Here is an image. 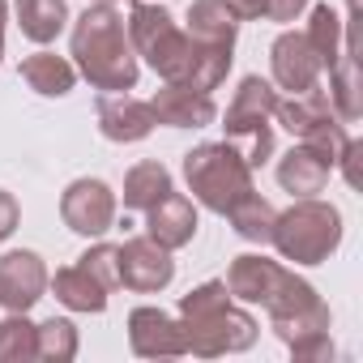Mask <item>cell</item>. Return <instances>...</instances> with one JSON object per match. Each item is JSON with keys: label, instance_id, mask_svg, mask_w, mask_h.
<instances>
[{"label": "cell", "instance_id": "cell-1", "mask_svg": "<svg viewBox=\"0 0 363 363\" xmlns=\"http://www.w3.org/2000/svg\"><path fill=\"white\" fill-rule=\"evenodd\" d=\"M179 333H184V350L197 359H218V354H240L252 350L261 337V325L248 308H240L227 291L223 278H210L179 295Z\"/></svg>", "mask_w": 363, "mask_h": 363}, {"label": "cell", "instance_id": "cell-2", "mask_svg": "<svg viewBox=\"0 0 363 363\" xmlns=\"http://www.w3.org/2000/svg\"><path fill=\"white\" fill-rule=\"evenodd\" d=\"M69 56H73V69L103 94L133 90L141 77L137 52L128 43V26L116 13V5H86V13L73 22Z\"/></svg>", "mask_w": 363, "mask_h": 363}, {"label": "cell", "instance_id": "cell-3", "mask_svg": "<svg viewBox=\"0 0 363 363\" xmlns=\"http://www.w3.org/2000/svg\"><path fill=\"white\" fill-rule=\"evenodd\" d=\"M269 244L291 265H320L342 244V210L320 197H295V206L274 218Z\"/></svg>", "mask_w": 363, "mask_h": 363}, {"label": "cell", "instance_id": "cell-4", "mask_svg": "<svg viewBox=\"0 0 363 363\" xmlns=\"http://www.w3.org/2000/svg\"><path fill=\"white\" fill-rule=\"evenodd\" d=\"M184 184H189L197 206H206L210 214H223V218L244 193L257 189L252 167L227 141H201L184 154Z\"/></svg>", "mask_w": 363, "mask_h": 363}, {"label": "cell", "instance_id": "cell-5", "mask_svg": "<svg viewBox=\"0 0 363 363\" xmlns=\"http://www.w3.org/2000/svg\"><path fill=\"white\" fill-rule=\"evenodd\" d=\"M128 43L133 52L162 77V82H184L193 60V39L179 30V22L154 5V0H133L128 5Z\"/></svg>", "mask_w": 363, "mask_h": 363}, {"label": "cell", "instance_id": "cell-6", "mask_svg": "<svg viewBox=\"0 0 363 363\" xmlns=\"http://www.w3.org/2000/svg\"><path fill=\"white\" fill-rule=\"evenodd\" d=\"M265 316H269V329L291 346L299 337H312V333H325L329 329V303L316 295L312 282H303L295 269L286 274V282L274 291V299L265 303Z\"/></svg>", "mask_w": 363, "mask_h": 363}, {"label": "cell", "instance_id": "cell-7", "mask_svg": "<svg viewBox=\"0 0 363 363\" xmlns=\"http://www.w3.org/2000/svg\"><path fill=\"white\" fill-rule=\"evenodd\" d=\"M60 218L73 235H86V240H99L116 227V193L111 184H103V179H73V184L65 189L60 197Z\"/></svg>", "mask_w": 363, "mask_h": 363}, {"label": "cell", "instance_id": "cell-8", "mask_svg": "<svg viewBox=\"0 0 363 363\" xmlns=\"http://www.w3.org/2000/svg\"><path fill=\"white\" fill-rule=\"evenodd\" d=\"M48 265L39 252L30 248H13L0 257V320H5L9 312H30L43 291H48Z\"/></svg>", "mask_w": 363, "mask_h": 363}, {"label": "cell", "instance_id": "cell-9", "mask_svg": "<svg viewBox=\"0 0 363 363\" xmlns=\"http://www.w3.org/2000/svg\"><path fill=\"white\" fill-rule=\"evenodd\" d=\"M175 278V261L150 235H133L120 244V286L137 295H158Z\"/></svg>", "mask_w": 363, "mask_h": 363}, {"label": "cell", "instance_id": "cell-10", "mask_svg": "<svg viewBox=\"0 0 363 363\" xmlns=\"http://www.w3.org/2000/svg\"><path fill=\"white\" fill-rule=\"evenodd\" d=\"M128 346L137 359H179L184 350V333H179V320L154 303H141L128 312Z\"/></svg>", "mask_w": 363, "mask_h": 363}, {"label": "cell", "instance_id": "cell-11", "mask_svg": "<svg viewBox=\"0 0 363 363\" xmlns=\"http://www.w3.org/2000/svg\"><path fill=\"white\" fill-rule=\"evenodd\" d=\"M269 73H274V86L286 90V94H299V90H312L320 82V60L308 43L303 30H282L269 48Z\"/></svg>", "mask_w": 363, "mask_h": 363}, {"label": "cell", "instance_id": "cell-12", "mask_svg": "<svg viewBox=\"0 0 363 363\" xmlns=\"http://www.w3.org/2000/svg\"><path fill=\"white\" fill-rule=\"evenodd\" d=\"M99 133L107 137V141H116V145H133V141H145L150 133H154V107L145 103V99H137V94H128V90H120V94H99Z\"/></svg>", "mask_w": 363, "mask_h": 363}, {"label": "cell", "instance_id": "cell-13", "mask_svg": "<svg viewBox=\"0 0 363 363\" xmlns=\"http://www.w3.org/2000/svg\"><path fill=\"white\" fill-rule=\"evenodd\" d=\"M286 265H278V261H269L265 252H244V257H235L231 261V269H227V291H231V299L235 303H257V308H265L269 299H274V291L286 282Z\"/></svg>", "mask_w": 363, "mask_h": 363}, {"label": "cell", "instance_id": "cell-14", "mask_svg": "<svg viewBox=\"0 0 363 363\" xmlns=\"http://www.w3.org/2000/svg\"><path fill=\"white\" fill-rule=\"evenodd\" d=\"M150 107H154V120L167 128H210L218 120L214 94L193 90V86H175V82H162V90L150 99Z\"/></svg>", "mask_w": 363, "mask_h": 363}, {"label": "cell", "instance_id": "cell-15", "mask_svg": "<svg viewBox=\"0 0 363 363\" xmlns=\"http://www.w3.org/2000/svg\"><path fill=\"white\" fill-rule=\"evenodd\" d=\"M145 235H150L158 248H167V252L189 248V244L197 240V206H193L184 193L171 189L162 201H154V206L145 210Z\"/></svg>", "mask_w": 363, "mask_h": 363}, {"label": "cell", "instance_id": "cell-16", "mask_svg": "<svg viewBox=\"0 0 363 363\" xmlns=\"http://www.w3.org/2000/svg\"><path fill=\"white\" fill-rule=\"evenodd\" d=\"M329 175H333V158L308 141L291 145L282 158H278V184L282 193L291 197H320L325 184H329Z\"/></svg>", "mask_w": 363, "mask_h": 363}, {"label": "cell", "instance_id": "cell-17", "mask_svg": "<svg viewBox=\"0 0 363 363\" xmlns=\"http://www.w3.org/2000/svg\"><path fill=\"white\" fill-rule=\"evenodd\" d=\"M274 116H248V111H227V145L257 171V167H265L269 158H274V124H269Z\"/></svg>", "mask_w": 363, "mask_h": 363}, {"label": "cell", "instance_id": "cell-18", "mask_svg": "<svg viewBox=\"0 0 363 363\" xmlns=\"http://www.w3.org/2000/svg\"><path fill=\"white\" fill-rule=\"evenodd\" d=\"M189 39L201 48H235L240 35V13L227 0H193L189 5Z\"/></svg>", "mask_w": 363, "mask_h": 363}, {"label": "cell", "instance_id": "cell-19", "mask_svg": "<svg viewBox=\"0 0 363 363\" xmlns=\"http://www.w3.org/2000/svg\"><path fill=\"white\" fill-rule=\"evenodd\" d=\"M48 286L56 291V299H60L69 312H86V316L107 312V299H111V291H107L94 274H86L82 265H65V269H56V274L48 278Z\"/></svg>", "mask_w": 363, "mask_h": 363}, {"label": "cell", "instance_id": "cell-20", "mask_svg": "<svg viewBox=\"0 0 363 363\" xmlns=\"http://www.w3.org/2000/svg\"><path fill=\"white\" fill-rule=\"evenodd\" d=\"M303 35H308V43H312V52H316V60H320L325 73L337 65V56L346 52V43H354L350 26H346L342 13L329 9V5H308V26H303Z\"/></svg>", "mask_w": 363, "mask_h": 363}, {"label": "cell", "instance_id": "cell-21", "mask_svg": "<svg viewBox=\"0 0 363 363\" xmlns=\"http://www.w3.org/2000/svg\"><path fill=\"white\" fill-rule=\"evenodd\" d=\"M22 82L43 99H65L77 86V69H73V60H65L56 52H35L22 60Z\"/></svg>", "mask_w": 363, "mask_h": 363}, {"label": "cell", "instance_id": "cell-22", "mask_svg": "<svg viewBox=\"0 0 363 363\" xmlns=\"http://www.w3.org/2000/svg\"><path fill=\"white\" fill-rule=\"evenodd\" d=\"M13 18L30 43H52L69 26V0H13Z\"/></svg>", "mask_w": 363, "mask_h": 363}, {"label": "cell", "instance_id": "cell-23", "mask_svg": "<svg viewBox=\"0 0 363 363\" xmlns=\"http://www.w3.org/2000/svg\"><path fill=\"white\" fill-rule=\"evenodd\" d=\"M329 107L342 124H354L363 116V94H359V60H354V43H346V52L337 56V65L329 69Z\"/></svg>", "mask_w": 363, "mask_h": 363}, {"label": "cell", "instance_id": "cell-24", "mask_svg": "<svg viewBox=\"0 0 363 363\" xmlns=\"http://www.w3.org/2000/svg\"><path fill=\"white\" fill-rule=\"evenodd\" d=\"M171 171L158 162V158H145V162H133L128 175H124V210H137L145 214L154 201H162L171 193Z\"/></svg>", "mask_w": 363, "mask_h": 363}, {"label": "cell", "instance_id": "cell-25", "mask_svg": "<svg viewBox=\"0 0 363 363\" xmlns=\"http://www.w3.org/2000/svg\"><path fill=\"white\" fill-rule=\"evenodd\" d=\"M227 218H231V227H235V235L240 240H248V244H269L274 240V218H278V210L252 189V193H244L231 210H227Z\"/></svg>", "mask_w": 363, "mask_h": 363}, {"label": "cell", "instance_id": "cell-26", "mask_svg": "<svg viewBox=\"0 0 363 363\" xmlns=\"http://www.w3.org/2000/svg\"><path fill=\"white\" fill-rule=\"evenodd\" d=\"M77 346H82V337H77L73 320L52 316V320L35 325V359H43V363H69V359H77Z\"/></svg>", "mask_w": 363, "mask_h": 363}, {"label": "cell", "instance_id": "cell-27", "mask_svg": "<svg viewBox=\"0 0 363 363\" xmlns=\"http://www.w3.org/2000/svg\"><path fill=\"white\" fill-rule=\"evenodd\" d=\"M35 359V325L26 312H9L0 320V363H26Z\"/></svg>", "mask_w": 363, "mask_h": 363}, {"label": "cell", "instance_id": "cell-28", "mask_svg": "<svg viewBox=\"0 0 363 363\" xmlns=\"http://www.w3.org/2000/svg\"><path fill=\"white\" fill-rule=\"evenodd\" d=\"M274 107H278V90H274V82H265V77H244L240 86H235V94H231V107L227 111H248V116H274Z\"/></svg>", "mask_w": 363, "mask_h": 363}, {"label": "cell", "instance_id": "cell-29", "mask_svg": "<svg viewBox=\"0 0 363 363\" xmlns=\"http://www.w3.org/2000/svg\"><path fill=\"white\" fill-rule=\"evenodd\" d=\"M86 274H94L107 291H120V244H94L77 257Z\"/></svg>", "mask_w": 363, "mask_h": 363}, {"label": "cell", "instance_id": "cell-30", "mask_svg": "<svg viewBox=\"0 0 363 363\" xmlns=\"http://www.w3.org/2000/svg\"><path fill=\"white\" fill-rule=\"evenodd\" d=\"M286 350H291V359H299V363H329V359L337 354L329 329H325V333H312V337H299V342H291Z\"/></svg>", "mask_w": 363, "mask_h": 363}, {"label": "cell", "instance_id": "cell-31", "mask_svg": "<svg viewBox=\"0 0 363 363\" xmlns=\"http://www.w3.org/2000/svg\"><path fill=\"white\" fill-rule=\"evenodd\" d=\"M308 5H312V0H265V18L291 26V22H299L308 13Z\"/></svg>", "mask_w": 363, "mask_h": 363}, {"label": "cell", "instance_id": "cell-32", "mask_svg": "<svg viewBox=\"0 0 363 363\" xmlns=\"http://www.w3.org/2000/svg\"><path fill=\"white\" fill-rule=\"evenodd\" d=\"M18 218H22V210H18V197L0 189V244H5V240L18 231Z\"/></svg>", "mask_w": 363, "mask_h": 363}, {"label": "cell", "instance_id": "cell-33", "mask_svg": "<svg viewBox=\"0 0 363 363\" xmlns=\"http://www.w3.org/2000/svg\"><path fill=\"white\" fill-rule=\"evenodd\" d=\"M227 5L240 13V22H257V18H265V0H227Z\"/></svg>", "mask_w": 363, "mask_h": 363}, {"label": "cell", "instance_id": "cell-34", "mask_svg": "<svg viewBox=\"0 0 363 363\" xmlns=\"http://www.w3.org/2000/svg\"><path fill=\"white\" fill-rule=\"evenodd\" d=\"M5 22H9V0H0V60H5Z\"/></svg>", "mask_w": 363, "mask_h": 363}, {"label": "cell", "instance_id": "cell-35", "mask_svg": "<svg viewBox=\"0 0 363 363\" xmlns=\"http://www.w3.org/2000/svg\"><path fill=\"white\" fill-rule=\"evenodd\" d=\"M90 5H116V0H90Z\"/></svg>", "mask_w": 363, "mask_h": 363}]
</instances>
